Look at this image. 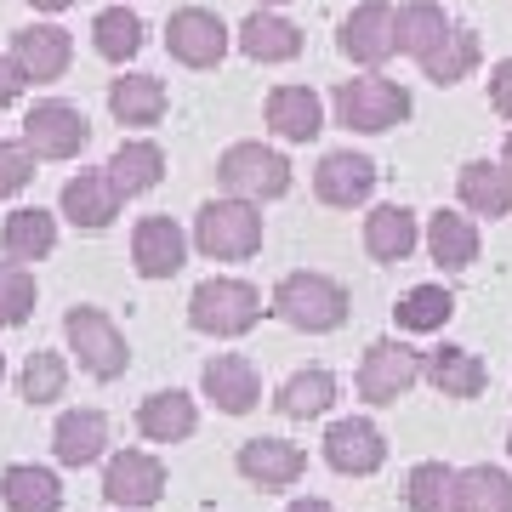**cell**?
I'll use <instances>...</instances> for the list:
<instances>
[{
    "mask_svg": "<svg viewBox=\"0 0 512 512\" xmlns=\"http://www.w3.org/2000/svg\"><path fill=\"white\" fill-rule=\"evenodd\" d=\"M268 313H274L279 325L302 330V336H330V330L348 325L353 296H348V285H342V279L319 274V268H296V274H285L274 285Z\"/></svg>",
    "mask_w": 512,
    "mask_h": 512,
    "instance_id": "6da1fadb",
    "label": "cell"
},
{
    "mask_svg": "<svg viewBox=\"0 0 512 512\" xmlns=\"http://www.w3.org/2000/svg\"><path fill=\"white\" fill-rule=\"evenodd\" d=\"M262 313H268L262 291L239 274H211L188 291V330H194V336H211V342H239V336H251V330L262 325Z\"/></svg>",
    "mask_w": 512,
    "mask_h": 512,
    "instance_id": "7a4b0ae2",
    "label": "cell"
},
{
    "mask_svg": "<svg viewBox=\"0 0 512 512\" xmlns=\"http://www.w3.org/2000/svg\"><path fill=\"white\" fill-rule=\"evenodd\" d=\"M194 251L205 262H251L262 251V234H268V222H262V205L256 200H239V194H217V200H205L194 211Z\"/></svg>",
    "mask_w": 512,
    "mask_h": 512,
    "instance_id": "3957f363",
    "label": "cell"
},
{
    "mask_svg": "<svg viewBox=\"0 0 512 512\" xmlns=\"http://www.w3.org/2000/svg\"><path fill=\"white\" fill-rule=\"evenodd\" d=\"M330 114H336V126H348L353 137H382V131H399L404 120L416 114V97L404 92L399 80L365 69L359 80H342V86H336Z\"/></svg>",
    "mask_w": 512,
    "mask_h": 512,
    "instance_id": "277c9868",
    "label": "cell"
},
{
    "mask_svg": "<svg viewBox=\"0 0 512 512\" xmlns=\"http://www.w3.org/2000/svg\"><path fill=\"white\" fill-rule=\"evenodd\" d=\"M63 348H69V359L92 382H120L131 370V342L126 330L114 325L109 308H92V302H74L69 313H63Z\"/></svg>",
    "mask_w": 512,
    "mask_h": 512,
    "instance_id": "5b68a950",
    "label": "cell"
},
{
    "mask_svg": "<svg viewBox=\"0 0 512 512\" xmlns=\"http://www.w3.org/2000/svg\"><path fill=\"white\" fill-rule=\"evenodd\" d=\"M217 183H222V194L274 205V200L291 194L296 171H291V160H285V148H274V143H228L217 154Z\"/></svg>",
    "mask_w": 512,
    "mask_h": 512,
    "instance_id": "8992f818",
    "label": "cell"
},
{
    "mask_svg": "<svg viewBox=\"0 0 512 512\" xmlns=\"http://www.w3.org/2000/svg\"><path fill=\"white\" fill-rule=\"evenodd\" d=\"M416 382H421V348L404 342V330L399 336H376L365 348V359H359V370H353V393H359L370 410L399 404Z\"/></svg>",
    "mask_w": 512,
    "mask_h": 512,
    "instance_id": "52a82bcc",
    "label": "cell"
},
{
    "mask_svg": "<svg viewBox=\"0 0 512 512\" xmlns=\"http://www.w3.org/2000/svg\"><path fill=\"white\" fill-rule=\"evenodd\" d=\"M165 52L183 69H217L234 52V29L211 12V6H177L165 18Z\"/></svg>",
    "mask_w": 512,
    "mask_h": 512,
    "instance_id": "ba28073f",
    "label": "cell"
},
{
    "mask_svg": "<svg viewBox=\"0 0 512 512\" xmlns=\"http://www.w3.org/2000/svg\"><path fill=\"white\" fill-rule=\"evenodd\" d=\"M336 46H342V57L359 63V69L393 63V57L404 52L399 46V6H387V0H359L348 18H342V29H336Z\"/></svg>",
    "mask_w": 512,
    "mask_h": 512,
    "instance_id": "9c48e42d",
    "label": "cell"
},
{
    "mask_svg": "<svg viewBox=\"0 0 512 512\" xmlns=\"http://www.w3.org/2000/svg\"><path fill=\"white\" fill-rule=\"evenodd\" d=\"M23 143H29L35 160H52V165L80 160L86 143H92V120L74 103H63V97H46V103H35V109L23 114Z\"/></svg>",
    "mask_w": 512,
    "mask_h": 512,
    "instance_id": "30bf717a",
    "label": "cell"
},
{
    "mask_svg": "<svg viewBox=\"0 0 512 512\" xmlns=\"http://www.w3.org/2000/svg\"><path fill=\"white\" fill-rule=\"evenodd\" d=\"M165 484H171V473L154 450H109V461H103V495H109L114 512L160 507Z\"/></svg>",
    "mask_w": 512,
    "mask_h": 512,
    "instance_id": "8fae6325",
    "label": "cell"
},
{
    "mask_svg": "<svg viewBox=\"0 0 512 512\" xmlns=\"http://www.w3.org/2000/svg\"><path fill=\"white\" fill-rule=\"evenodd\" d=\"M319 456H325L330 473L342 478H370L387 467V433L370 416H336L319 439Z\"/></svg>",
    "mask_w": 512,
    "mask_h": 512,
    "instance_id": "7c38bea8",
    "label": "cell"
},
{
    "mask_svg": "<svg viewBox=\"0 0 512 512\" xmlns=\"http://www.w3.org/2000/svg\"><path fill=\"white\" fill-rule=\"evenodd\" d=\"M57 211H63V222L80 228V234H103V228L120 222L126 194H120V183L109 177V165H103V171H74L69 183H63V194H57Z\"/></svg>",
    "mask_w": 512,
    "mask_h": 512,
    "instance_id": "4fadbf2b",
    "label": "cell"
},
{
    "mask_svg": "<svg viewBox=\"0 0 512 512\" xmlns=\"http://www.w3.org/2000/svg\"><path fill=\"white\" fill-rule=\"evenodd\" d=\"M376 183H382V171H376V160L359 154V148H330L325 160L313 165V194H319V205H330V211L370 205Z\"/></svg>",
    "mask_w": 512,
    "mask_h": 512,
    "instance_id": "5bb4252c",
    "label": "cell"
},
{
    "mask_svg": "<svg viewBox=\"0 0 512 512\" xmlns=\"http://www.w3.org/2000/svg\"><path fill=\"white\" fill-rule=\"evenodd\" d=\"M194 234L177 217H143L131 228V268L137 279H177L188 268Z\"/></svg>",
    "mask_w": 512,
    "mask_h": 512,
    "instance_id": "9a60e30c",
    "label": "cell"
},
{
    "mask_svg": "<svg viewBox=\"0 0 512 512\" xmlns=\"http://www.w3.org/2000/svg\"><path fill=\"white\" fill-rule=\"evenodd\" d=\"M234 473L256 490H296L308 478V450L291 439H245L234 450Z\"/></svg>",
    "mask_w": 512,
    "mask_h": 512,
    "instance_id": "2e32d148",
    "label": "cell"
},
{
    "mask_svg": "<svg viewBox=\"0 0 512 512\" xmlns=\"http://www.w3.org/2000/svg\"><path fill=\"white\" fill-rule=\"evenodd\" d=\"M200 399H211L222 416H251L262 404V370L245 353H217L200 370Z\"/></svg>",
    "mask_w": 512,
    "mask_h": 512,
    "instance_id": "e0dca14e",
    "label": "cell"
},
{
    "mask_svg": "<svg viewBox=\"0 0 512 512\" xmlns=\"http://www.w3.org/2000/svg\"><path fill=\"white\" fill-rule=\"evenodd\" d=\"M109 416L92 410V404H74L63 416L52 421V456L57 467H97V461H109Z\"/></svg>",
    "mask_w": 512,
    "mask_h": 512,
    "instance_id": "ac0fdd59",
    "label": "cell"
},
{
    "mask_svg": "<svg viewBox=\"0 0 512 512\" xmlns=\"http://www.w3.org/2000/svg\"><path fill=\"white\" fill-rule=\"evenodd\" d=\"M421 245H427L439 274H467L478 262V251H484V234H478L473 211H433L427 228H421Z\"/></svg>",
    "mask_w": 512,
    "mask_h": 512,
    "instance_id": "d6986e66",
    "label": "cell"
},
{
    "mask_svg": "<svg viewBox=\"0 0 512 512\" xmlns=\"http://www.w3.org/2000/svg\"><path fill=\"white\" fill-rule=\"evenodd\" d=\"M421 382L433 387L439 399H478L484 387H490V365L478 359L473 348H456V342H444V348H427L421 353Z\"/></svg>",
    "mask_w": 512,
    "mask_h": 512,
    "instance_id": "ffe728a7",
    "label": "cell"
},
{
    "mask_svg": "<svg viewBox=\"0 0 512 512\" xmlns=\"http://www.w3.org/2000/svg\"><path fill=\"white\" fill-rule=\"evenodd\" d=\"M234 46L251 57V63L274 69V63H296V57H302V29H296L279 6H256L251 18L234 29Z\"/></svg>",
    "mask_w": 512,
    "mask_h": 512,
    "instance_id": "44dd1931",
    "label": "cell"
},
{
    "mask_svg": "<svg viewBox=\"0 0 512 512\" xmlns=\"http://www.w3.org/2000/svg\"><path fill=\"white\" fill-rule=\"evenodd\" d=\"M137 433L148 444H188L200 433V399L183 387H160L137 404Z\"/></svg>",
    "mask_w": 512,
    "mask_h": 512,
    "instance_id": "7402d4cb",
    "label": "cell"
},
{
    "mask_svg": "<svg viewBox=\"0 0 512 512\" xmlns=\"http://www.w3.org/2000/svg\"><path fill=\"white\" fill-rule=\"evenodd\" d=\"M12 57L23 63V74H29L35 86H52V80H63L69 63H74V35L63 23H29V29L12 35Z\"/></svg>",
    "mask_w": 512,
    "mask_h": 512,
    "instance_id": "603a6c76",
    "label": "cell"
},
{
    "mask_svg": "<svg viewBox=\"0 0 512 512\" xmlns=\"http://www.w3.org/2000/svg\"><path fill=\"white\" fill-rule=\"evenodd\" d=\"M262 120L279 143H313L325 131V97L313 86H274L262 103Z\"/></svg>",
    "mask_w": 512,
    "mask_h": 512,
    "instance_id": "cb8c5ba5",
    "label": "cell"
},
{
    "mask_svg": "<svg viewBox=\"0 0 512 512\" xmlns=\"http://www.w3.org/2000/svg\"><path fill=\"white\" fill-rule=\"evenodd\" d=\"M365 251H370V262H382V268L410 262V256L421 251V217L410 211V205H370Z\"/></svg>",
    "mask_w": 512,
    "mask_h": 512,
    "instance_id": "d4e9b609",
    "label": "cell"
},
{
    "mask_svg": "<svg viewBox=\"0 0 512 512\" xmlns=\"http://www.w3.org/2000/svg\"><path fill=\"white\" fill-rule=\"evenodd\" d=\"M63 211H40V205H12L6 217H0V256H12V262H46L57 251V228Z\"/></svg>",
    "mask_w": 512,
    "mask_h": 512,
    "instance_id": "484cf974",
    "label": "cell"
},
{
    "mask_svg": "<svg viewBox=\"0 0 512 512\" xmlns=\"http://www.w3.org/2000/svg\"><path fill=\"white\" fill-rule=\"evenodd\" d=\"M336 399H342V382H336V370H325V365L291 370V376L274 387V410L285 421H319V416L336 410Z\"/></svg>",
    "mask_w": 512,
    "mask_h": 512,
    "instance_id": "4316f807",
    "label": "cell"
},
{
    "mask_svg": "<svg viewBox=\"0 0 512 512\" xmlns=\"http://www.w3.org/2000/svg\"><path fill=\"white\" fill-rule=\"evenodd\" d=\"M456 200L473 217H507L512 211V165L507 160H467L456 171Z\"/></svg>",
    "mask_w": 512,
    "mask_h": 512,
    "instance_id": "83f0119b",
    "label": "cell"
},
{
    "mask_svg": "<svg viewBox=\"0 0 512 512\" xmlns=\"http://www.w3.org/2000/svg\"><path fill=\"white\" fill-rule=\"evenodd\" d=\"M165 109H171V92H165L160 74H126L120 69V80H109V114L120 126L148 131V126L165 120Z\"/></svg>",
    "mask_w": 512,
    "mask_h": 512,
    "instance_id": "f1b7e54d",
    "label": "cell"
},
{
    "mask_svg": "<svg viewBox=\"0 0 512 512\" xmlns=\"http://www.w3.org/2000/svg\"><path fill=\"white\" fill-rule=\"evenodd\" d=\"M0 507L6 512H63V478L46 461H12L0 473Z\"/></svg>",
    "mask_w": 512,
    "mask_h": 512,
    "instance_id": "f546056e",
    "label": "cell"
},
{
    "mask_svg": "<svg viewBox=\"0 0 512 512\" xmlns=\"http://www.w3.org/2000/svg\"><path fill=\"white\" fill-rule=\"evenodd\" d=\"M109 177L126 200H143L165 183V148L154 137H120V148L109 154Z\"/></svg>",
    "mask_w": 512,
    "mask_h": 512,
    "instance_id": "4dcf8cb0",
    "label": "cell"
},
{
    "mask_svg": "<svg viewBox=\"0 0 512 512\" xmlns=\"http://www.w3.org/2000/svg\"><path fill=\"white\" fill-rule=\"evenodd\" d=\"M143 46H148V29H143V18L131 12V0H114V6H103L92 18V52L103 57V63L126 69Z\"/></svg>",
    "mask_w": 512,
    "mask_h": 512,
    "instance_id": "1f68e13d",
    "label": "cell"
},
{
    "mask_svg": "<svg viewBox=\"0 0 512 512\" xmlns=\"http://www.w3.org/2000/svg\"><path fill=\"white\" fill-rule=\"evenodd\" d=\"M393 319H399L404 336H433L456 319V291L444 279H427V285H410V291L393 302Z\"/></svg>",
    "mask_w": 512,
    "mask_h": 512,
    "instance_id": "d6a6232c",
    "label": "cell"
},
{
    "mask_svg": "<svg viewBox=\"0 0 512 512\" xmlns=\"http://www.w3.org/2000/svg\"><path fill=\"white\" fill-rule=\"evenodd\" d=\"M69 353V348H63ZM57 348H35L29 359L18 365V399L29 410H52L57 399H69V359Z\"/></svg>",
    "mask_w": 512,
    "mask_h": 512,
    "instance_id": "836d02e7",
    "label": "cell"
},
{
    "mask_svg": "<svg viewBox=\"0 0 512 512\" xmlns=\"http://www.w3.org/2000/svg\"><path fill=\"white\" fill-rule=\"evenodd\" d=\"M456 490L461 467H450V461H416L404 473V507L410 512H456Z\"/></svg>",
    "mask_w": 512,
    "mask_h": 512,
    "instance_id": "e575fe53",
    "label": "cell"
},
{
    "mask_svg": "<svg viewBox=\"0 0 512 512\" xmlns=\"http://www.w3.org/2000/svg\"><path fill=\"white\" fill-rule=\"evenodd\" d=\"M478 63H484V46H478V35L467 29V23H456V29H450V35H444L433 52L421 57V74H427L433 86H461V80H467Z\"/></svg>",
    "mask_w": 512,
    "mask_h": 512,
    "instance_id": "d590c367",
    "label": "cell"
},
{
    "mask_svg": "<svg viewBox=\"0 0 512 512\" xmlns=\"http://www.w3.org/2000/svg\"><path fill=\"white\" fill-rule=\"evenodd\" d=\"M456 512H512V473L495 461H473L461 467Z\"/></svg>",
    "mask_w": 512,
    "mask_h": 512,
    "instance_id": "8d00e7d4",
    "label": "cell"
},
{
    "mask_svg": "<svg viewBox=\"0 0 512 512\" xmlns=\"http://www.w3.org/2000/svg\"><path fill=\"white\" fill-rule=\"evenodd\" d=\"M450 29H456V23H450V12H444L439 0H404L399 6V46H404V57H416V63L433 52Z\"/></svg>",
    "mask_w": 512,
    "mask_h": 512,
    "instance_id": "74e56055",
    "label": "cell"
},
{
    "mask_svg": "<svg viewBox=\"0 0 512 512\" xmlns=\"http://www.w3.org/2000/svg\"><path fill=\"white\" fill-rule=\"evenodd\" d=\"M35 302H40L35 268H29V262H12V256H0V330L29 325V319H35Z\"/></svg>",
    "mask_w": 512,
    "mask_h": 512,
    "instance_id": "f35d334b",
    "label": "cell"
},
{
    "mask_svg": "<svg viewBox=\"0 0 512 512\" xmlns=\"http://www.w3.org/2000/svg\"><path fill=\"white\" fill-rule=\"evenodd\" d=\"M35 165L40 160L29 154V143H23V137H18V143H12V137H0V205L18 200L23 188L35 183Z\"/></svg>",
    "mask_w": 512,
    "mask_h": 512,
    "instance_id": "ab89813d",
    "label": "cell"
},
{
    "mask_svg": "<svg viewBox=\"0 0 512 512\" xmlns=\"http://www.w3.org/2000/svg\"><path fill=\"white\" fill-rule=\"evenodd\" d=\"M29 86H35V80L23 74V63H18V57H12V52H0V109H18Z\"/></svg>",
    "mask_w": 512,
    "mask_h": 512,
    "instance_id": "60d3db41",
    "label": "cell"
},
{
    "mask_svg": "<svg viewBox=\"0 0 512 512\" xmlns=\"http://www.w3.org/2000/svg\"><path fill=\"white\" fill-rule=\"evenodd\" d=\"M490 109L501 114V120H512V57H501L490 69Z\"/></svg>",
    "mask_w": 512,
    "mask_h": 512,
    "instance_id": "b9f144b4",
    "label": "cell"
},
{
    "mask_svg": "<svg viewBox=\"0 0 512 512\" xmlns=\"http://www.w3.org/2000/svg\"><path fill=\"white\" fill-rule=\"evenodd\" d=\"M279 512H336V507H330L325 495H296V501H285Z\"/></svg>",
    "mask_w": 512,
    "mask_h": 512,
    "instance_id": "7bdbcfd3",
    "label": "cell"
},
{
    "mask_svg": "<svg viewBox=\"0 0 512 512\" xmlns=\"http://www.w3.org/2000/svg\"><path fill=\"white\" fill-rule=\"evenodd\" d=\"M29 6H35V12H52V18H57V12H69L74 0H29Z\"/></svg>",
    "mask_w": 512,
    "mask_h": 512,
    "instance_id": "ee69618b",
    "label": "cell"
},
{
    "mask_svg": "<svg viewBox=\"0 0 512 512\" xmlns=\"http://www.w3.org/2000/svg\"><path fill=\"white\" fill-rule=\"evenodd\" d=\"M501 160H507V165H512V131H507V148H501Z\"/></svg>",
    "mask_w": 512,
    "mask_h": 512,
    "instance_id": "f6af8a7d",
    "label": "cell"
},
{
    "mask_svg": "<svg viewBox=\"0 0 512 512\" xmlns=\"http://www.w3.org/2000/svg\"><path fill=\"white\" fill-rule=\"evenodd\" d=\"M256 6H291V0H256Z\"/></svg>",
    "mask_w": 512,
    "mask_h": 512,
    "instance_id": "bcb514c9",
    "label": "cell"
},
{
    "mask_svg": "<svg viewBox=\"0 0 512 512\" xmlns=\"http://www.w3.org/2000/svg\"><path fill=\"white\" fill-rule=\"evenodd\" d=\"M0 382H6V353H0Z\"/></svg>",
    "mask_w": 512,
    "mask_h": 512,
    "instance_id": "7dc6e473",
    "label": "cell"
},
{
    "mask_svg": "<svg viewBox=\"0 0 512 512\" xmlns=\"http://www.w3.org/2000/svg\"><path fill=\"white\" fill-rule=\"evenodd\" d=\"M507 456H512V427H507Z\"/></svg>",
    "mask_w": 512,
    "mask_h": 512,
    "instance_id": "c3c4849f",
    "label": "cell"
}]
</instances>
